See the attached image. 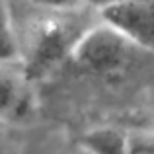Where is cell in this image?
<instances>
[{"mask_svg": "<svg viewBox=\"0 0 154 154\" xmlns=\"http://www.w3.org/2000/svg\"><path fill=\"white\" fill-rule=\"evenodd\" d=\"M60 14L64 12L41 20L35 26L22 63V76L26 82H39L51 76L72 57L76 41L86 31V23L74 22L70 16L63 18Z\"/></svg>", "mask_w": 154, "mask_h": 154, "instance_id": "obj_1", "label": "cell"}, {"mask_svg": "<svg viewBox=\"0 0 154 154\" xmlns=\"http://www.w3.org/2000/svg\"><path fill=\"white\" fill-rule=\"evenodd\" d=\"M137 51L140 49L127 35L102 20L100 23L88 26L80 35L70 60L92 74H113L123 70Z\"/></svg>", "mask_w": 154, "mask_h": 154, "instance_id": "obj_2", "label": "cell"}, {"mask_svg": "<svg viewBox=\"0 0 154 154\" xmlns=\"http://www.w3.org/2000/svg\"><path fill=\"white\" fill-rule=\"evenodd\" d=\"M100 14L140 51L154 53V0H121L102 8Z\"/></svg>", "mask_w": 154, "mask_h": 154, "instance_id": "obj_3", "label": "cell"}, {"mask_svg": "<svg viewBox=\"0 0 154 154\" xmlns=\"http://www.w3.org/2000/svg\"><path fill=\"white\" fill-rule=\"evenodd\" d=\"M78 144L92 154H127V133L117 127H94L80 137Z\"/></svg>", "mask_w": 154, "mask_h": 154, "instance_id": "obj_4", "label": "cell"}, {"mask_svg": "<svg viewBox=\"0 0 154 154\" xmlns=\"http://www.w3.org/2000/svg\"><path fill=\"white\" fill-rule=\"evenodd\" d=\"M23 76H16L6 68V64H0V119L16 115L23 105Z\"/></svg>", "mask_w": 154, "mask_h": 154, "instance_id": "obj_5", "label": "cell"}, {"mask_svg": "<svg viewBox=\"0 0 154 154\" xmlns=\"http://www.w3.org/2000/svg\"><path fill=\"white\" fill-rule=\"evenodd\" d=\"M20 57V45L14 31L6 0H0V64H10Z\"/></svg>", "mask_w": 154, "mask_h": 154, "instance_id": "obj_6", "label": "cell"}, {"mask_svg": "<svg viewBox=\"0 0 154 154\" xmlns=\"http://www.w3.org/2000/svg\"><path fill=\"white\" fill-rule=\"evenodd\" d=\"M127 154H154V135L144 131L127 133Z\"/></svg>", "mask_w": 154, "mask_h": 154, "instance_id": "obj_7", "label": "cell"}, {"mask_svg": "<svg viewBox=\"0 0 154 154\" xmlns=\"http://www.w3.org/2000/svg\"><path fill=\"white\" fill-rule=\"evenodd\" d=\"M35 6L53 12H74L82 6L84 0H31Z\"/></svg>", "mask_w": 154, "mask_h": 154, "instance_id": "obj_8", "label": "cell"}, {"mask_svg": "<svg viewBox=\"0 0 154 154\" xmlns=\"http://www.w3.org/2000/svg\"><path fill=\"white\" fill-rule=\"evenodd\" d=\"M84 2H90L92 6H96L98 10H102V8L111 6V4H117V2H121V0H84Z\"/></svg>", "mask_w": 154, "mask_h": 154, "instance_id": "obj_9", "label": "cell"}, {"mask_svg": "<svg viewBox=\"0 0 154 154\" xmlns=\"http://www.w3.org/2000/svg\"><path fill=\"white\" fill-rule=\"evenodd\" d=\"M4 119H0V154H4Z\"/></svg>", "mask_w": 154, "mask_h": 154, "instance_id": "obj_10", "label": "cell"}, {"mask_svg": "<svg viewBox=\"0 0 154 154\" xmlns=\"http://www.w3.org/2000/svg\"><path fill=\"white\" fill-rule=\"evenodd\" d=\"M70 154H92V152H90V150H86V148H82V146L78 144V146H76V150H72Z\"/></svg>", "mask_w": 154, "mask_h": 154, "instance_id": "obj_11", "label": "cell"}]
</instances>
